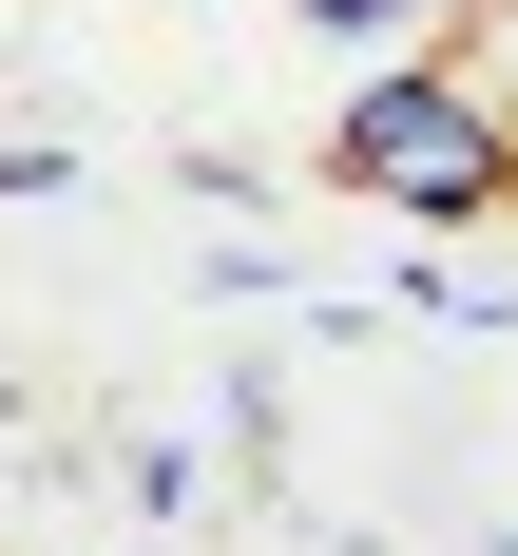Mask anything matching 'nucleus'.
Masks as SVG:
<instances>
[{"mask_svg":"<svg viewBox=\"0 0 518 556\" xmlns=\"http://www.w3.org/2000/svg\"><path fill=\"white\" fill-rule=\"evenodd\" d=\"M327 173L365 212H403V230H480V212H518V97L460 77V58H384L327 115Z\"/></svg>","mask_w":518,"mask_h":556,"instance_id":"1","label":"nucleus"},{"mask_svg":"<svg viewBox=\"0 0 518 556\" xmlns=\"http://www.w3.org/2000/svg\"><path fill=\"white\" fill-rule=\"evenodd\" d=\"M327 39H403V20H442V0H307Z\"/></svg>","mask_w":518,"mask_h":556,"instance_id":"2","label":"nucleus"}]
</instances>
